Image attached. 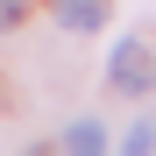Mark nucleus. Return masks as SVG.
<instances>
[{"label":"nucleus","instance_id":"obj_4","mask_svg":"<svg viewBox=\"0 0 156 156\" xmlns=\"http://www.w3.org/2000/svg\"><path fill=\"white\" fill-rule=\"evenodd\" d=\"M21 21V0H0V29H14Z\"/></svg>","mask_w":156,"mask_h":156},{"label":"nucleus","instance_id":"obj_3","mask_svg":"<svg viewBox=\"0 0 156 156\" xmlns=\"http://www.w3.org/2000/svg\"><path fill=\"white\" fill-rule=\"evenodd\" d=\"M64 149H78V156L107 149V135H99V121H71V128H64Z\"/></svg>","mask_w":156,"mask_h":156},{"label":"nucleus","instance_id":"obj_1","mask_svg":"<svg viewBox=\"0 0 156 156\" xmlns=\"http://www.w3.org/2000/svg\"><path fill=\"white\" fill-rule=\"evenodd\" d=\"M107 78H114L121 92H149V85H156V57H149L142 43H114V57H107Z\"/></svg>","mask_w":156,"mask_h":156},{"label":"nucleus","instance_id":"obj_2","mask_svg":"<svg viewBox=\"0 0 156 156\" xmlns=\"http://www.w3.org/2000/svg\"><path fill=\"white\" fill-rule=\"evenodd\" d=\"M57 21L64 29H99L107 21V0H57Z\"/></svg>","mask_w":156,"mask_h":156}]
</instances>
